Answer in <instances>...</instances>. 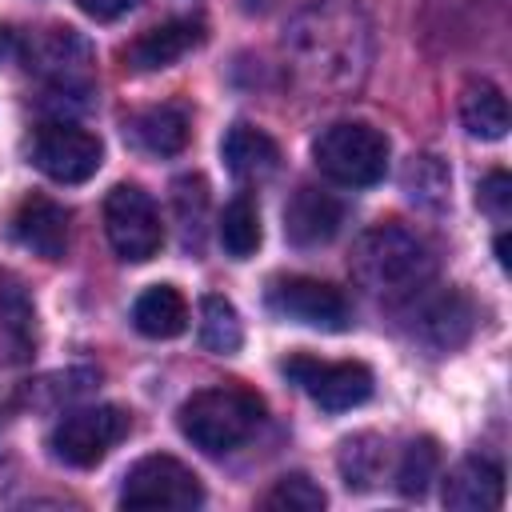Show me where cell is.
I'll return each mask as SVG.
<instances>
[{
  "instance_id": "cell-1",
  "label": "cell",
  "mask_w": 512,
  "mask_h": 512,
  "mask_svg": "<svg viewBox=\"0 0 512 512\" xmlns=\"http://www.w3.org/2000/svg\"><path fill=\"white\" fill-rule=\"evenodd\" d=\"M288 72L304 92H352L372 60L368 16L352 0H316L284 28Z\"/></svg>"
},
{
  "instance_id": "cell-2",
  "label": "cell",
  "mask_w": 512,
  "mask_h": 512,
  "mask_svg": "<svg viewBox=\"0 0 512 512\" xmlns=\"http://www.w3.org/2000/svg\"><path fill=\"white\" fill-rule=\"evenodd\" d=\"M352 276L384 304H404L436 276V256L412 228L388 220L372 224L352 248Z\"/></svg>"
},
{
  "instance_id": "cell-3",
  "label": "cell",
  "mask_w": 512,
  "mask_h": 512,
  "mask_svg": "<svg viewBox=\"0 0 512 512\" xmlns=\"http://www.w3.org/2000/svg\"><path fill=\"white\" fill-rule=\"evenodd\" d=\"M264 420V404L256 392L240 388V384H216V388H200L192 392L180 412L176 424L184 432V440L208 456H224L232 448H240L256 424Z\"/></svg>"
},
{
  "instance_id": "cell-4",
  "label": "cell",
  "mask_w": 512,
  "mask_h": 512,
  "mask_svg": "<svg viewBox=\"0 0 512 512\" xmlns=\"http://www.w3.org/2000/svg\"><path fill=\"white\" fill-rule=\"evenodd\" d=\"M388 136L364 120H340V124H328L316 144H312V156H316V168L332 180V184H344V188H368V184H380L384 172H388Z\"/></svg>"
},
{
  "instance_id": "cell-5",
  "label": "cell",
  "mask_w": 512,
  "mask_h": 512,
  "mask_svg": "<svg viewBox=\"0 0 512 512\" xmlns=\"http://www.w3.org/2000/svg\"><path fill=\"white\" fill-rule=\"evenodd\" d=\"M128 428H132V416L124 408H116V404H88V408L64 412L52 424L48 448L68 468H92L128 436Z\"/></svg>"
},
{
  "instance_id": "cell-6",
  "label": "cell",
  "mask_w": 512,
  "mask_h": 512,
  "mask_svg": "<svg viewBox=\"0 0 512 512\" xmlns=\"http://www.w3.org/2000/svg\"><path fill=\"white\" fill-rule=\"evenodd\" d=\"M104 232L120 260L144 264L164 244V224L152 204V196L140 184H116L104 196Z\"/></svg>"
},
{
  "instance_id": "cell-7",
  "label": "cell",
  "mask_w": 512,
  "mask_h": 512,
  "mask_svg": "<svg viewBox=\"0 0 512 512\" xmlns=\"http://www.w3.org/2000/svg\"><path fill=\"white\" fill-rule=\"evenodd\" d=\"M204 504L200 476L176 456L152 452L124 472L120 508H196Z\"/></svg>"
},
{
  "instance_id": "cell-8",
  "label": "cell",
  "mask_w": 512,
  "mask_h": 512,
  "mask_svg": "<svg viewBox=\"0 0 512 512\" xmlns=\"http://www.w3.org/2000/svg\"><path fill=\"white\" fill-rule=\"evenodd\" d=\"M284 376L308 396L316 400L324 412H348L356 404H364L372 396V372L356 360H316V356H288L284 360Z\"/></svg>"
},
{
  "instance_id": "cell-9",
  "label": "cell",
  "mask_w": 512,
  "mask_h": 512,
  "mask_svg": "<svg viewBox=\"0 0 512 512\" xmlns=\"http://www.w3.org/2000/svg\"><path fill=\"white\" fill-rule=\"evenodd\" d=\"M268 308L280 320L320 328V332H344L352 320L344 292L316 276H276L268 284Z\"/></svg>"
},
{
  "instance_id": "cell-10",
  "label": "cell",
  "mask_w": 512,
  "mask_h": 512,
  "mask_svg": "<svg viewBox=\"0 0 512 512\" xmlns=\"http://www.w3.org/2000/svg\"><path fill=\"white\" fill-rule=\"evenodd\" d=\"M32 164L56 184H84L104 164V144L80 124H44L32 140Z\"/></svg>"
},
{
  "instance_id": "cell-11",
  "label": "cell",
  "mask_w": 512,
  "mask_h": 512,
  "mask_svg": "<svg viewBox=\"0 0 512 512\" xmlns=\"http://www.w3.org/2000/svg\"><path fill=\"white\" fill-rule=\"evenodd\" d=\"M428 288H420L400 308L412 312V336L420 344H428L432 352H452L472 336V324H476L472 300L456 288H440V292H428Z\"/></svg>"
},
{
  "instance_id": "cell-12",
  "label": "cell",
  "mask_w": 512,
  "mask_h": 512,
  "mask_svg": "<svg viewBox=\"0 0 512 512\" xmlns=\"http://www.w3.org/2000/svg\"><path fill=\"white\" fill-rule=\"evenodd\" d=\"M28 60V72L52 80L56 88H84L92 72V44L76 28H44L20 40L16 48Z\"/></svg>"
},
{
  "instance_id": "cell-13",
  "label": "cell",
  "mask_w": 512,
  "mask_h": 512,
  "mask_svg": "<svg viewBox=\"0 0 512 512\" xmlns=\"http://www.w3.org/2000/svg\"><path fill=\"white\" fill-rule=\"evenodd\" d=\"M340 220H344V208L332 192L324 188H296L292 200L284 204V236L296 244V248H320L328 244L336 232H340Z\"/></svg>"
},
{
  "instance_id": "cell-14",
  "label": "cell",
  "mask_w": 512,
  "mask_h": 512,
  "mask_svg": "<svg viewBox=\"0 0 512 512\" xmlns=\"http://www.w3.org/2000/svg\"><path fill=\"white\" fill-rule=\"evenodd\" d=\"M12 240L44 260H60L68 248V212L56 200L32 192L12 212Z\"/></svg>"
},
{
  "instance_id": "cell-15",
  "label": "cell",
  "mask_w": 512,
  "mask_h": 512,
  "mask_svg": "<svg viewBox=\"0 0 512 512\" xmlns=\"http://www.w3.org/2000/svg\"><path fill=\"white\" fill-rule=\"evenodd\" d=\"M36 352V308L28 288L0 268V368L28 364Z\"/></svg>"
},
{
  "instance_id": "cell-16",
  "label": "cell",
  "mask_w": 512,
  "mask_h": 512,
  "mask_svg": "<svg viewBox=\"0 0 512 512\" xmlns=\"http://www.w3.org/2000/svg\"><path fill=\"white\" fill-rule=\"evenodd\" d=\"M204 40L200 20H168L156 24L148 32H140L128 48H124V64L136 72H156V68H172L184 52H192Z\"/></svg>"
},
{
  "instance_id": "cell-17",
  "label": "cell",
  "mask_w": 512,
  "mask_h": 512,
  "mask_svg": "<svg viewBox=\"0 0 512 512\" xmlns=\"http://www.w3.org/2000/svg\"><path fill=\"white\" fill-rule=\"evenodd\" d=\"M500 500H504V472H500V464H492L484 456L460 460L444 480V508L492 512V508H500Z\"/></svg>"
},
{
  "instance_id": "cell-18",
  "label": "cell",
  "mask_w": 512,
  "mask_h": 512,
  "mask_svg": "<svg viewBox=\"0 0 512 512\" xmlns=\"http://www.w3.org/2000/svg\"><path fill=\"white\" fill-rule=\"evenodd\" d=\"M220 156L236 180H264L280 168V148L256 124H232L220 140Z\"/></svg>"
},
{
  "instance_id": "cell-19",
  "label": "cell",
  "mask_w": 512,
  "mask_h": 512,
  "mask_svg": "<svg viewBox=\"0 0 512 512\" xmlns=\"http://www.w3.org/2000/svg\"><path fill=\"white\" fill-rule=\"evenodd\" d=\"M124 132L148 156H176L188 144V112L180 104H156V108L136 112L124 124Z\"/></svg>"
},
{
  "instance_id": "cell-20",
  "label": "cell",
  "mask_w": 512,
  "mask_h": 512,
  "mask_svg": "<svg viewBox=\"0 0 512 512\" xmlns=\"http://www.w3.org/2000/svg\"><path fill=\"white\" fill-rule=\"evenodd\" d=\"M132 324L148 340H172L188 328V304L172 284H152L132 304Z\"/></svg>"
},
{
  "instance_id": "cell-21",
  "label": "cell",
  "mask_w": 512,
  "mask_h": 512,
  "mask_svg": "<svg viewBox=\"0 0 512 512\" xmlns=\"http://www.w3.org/2000/svg\"><path fill=\"white\" fill-rule=\"evenodd\" d=\"M460 124L476 140H504L508 136V100L496 84L472 80L460 92Z\"/></svg>"
},
{
  "instance_id": "cell-22",
  "label": "cell",
  "mask_w": 512,
  "mask_h": 512,
  "mask_svg": "<svg viewBox=\"0 0 512 512\" xmlns=\"http://www.w3.org/2000/svg\"><path fill=\"white\" fill-rule=\"evenodd\" d=\"M384 460H388V444L372 432H360V436H348L340 444L336 468H340V476L352 492H368L384 476Z\"/></svg>"
},
{
  "instance_id": "cell-23",
  "label": "cell",
  "mask_w": 512,
  "mask_h": 512,
  "mask_svg": "<svg viewBox=\"0 0 512 512\" xmlns=\"http://www.w3.org/2000/svg\"><path fill=\"white\" fill-rule=\"evenodd\" d=\"M200 344L208 352H220V356L240 352L244 324H240V312L232 308V300H224V296H204L200 300Z\"/></svg>"
},
{
  "instance_id": "cell-24",
  "label": "cell",
  "mask_w": 512,
  "mask_h": 512,
  "mask_svg": "<svg viewBox=\"0 0 512 512\" xmlns=\"http://www.w3.org/2000/svg\"><path fill=\"white\" fill-rule=\"evenodd\" d=\"M220 244L232 260H248L260 248V212L252 196H236L220 216Z\"/></svg>"
},
{
  "instance_id": "cell-25",
  "label": "cell",
  "mask_w": 512,
  "mask_h": 512,
  "mask_svg": "<svg viewBox=\"0 0 512 512\" xmlns=\"http://www.w3.org/2000/svg\"><path fill=\"white\" fill-rule=\"evenodd\" d=\"M436 468H440V448H436V440H428V436H420V440H412L408 448H404V456H400V464H396V488H400V496H424L428 492V484L436 480Z\"/></svg>"
},
{
  "instance_id": "cell-26",
  "label": "cell",
  "mask_w": 512,
  "mask_h": 512,
  "mask_svg": "<svg viewBox=\"0 0 512 512\" xmlns=\"http://www.w3.org/2000/svg\"><path fill=\"white\" fill-rule=\"evenodd\" d=\"M448 172L436 156H412L404 168V192L424 204V208H444L448 204Z\"/></svg>"
},
{
  "instance_id": "cell-27",
  "label": "cell",
  "mask_w": 512,
  "mask_h": 512,
  "mask_svg": "<svg viewBox=\"0 0 512 512\" xmlns=\"http://www.w3.org/2000/svg\"><path fill=\"white\" fill-rule=\"evenodd\" d=\"M324 488L316 480H308L304 472H288L272 484V492L264 496V508H276V512H320L324 508Z\"/></svg>"
},
{
  "instance_id": "cell-28",
  "label": "cell",
  "mask_w": 512,
  "mask_h": 512,
  "mask_svg": "<svg viewBox=\"0 0 512 512\" xmlns=\"http://www.w3.org/2000/svg\"><path fill=\"white\" fill-rule=\"evenodd\" d=\"M172 204L180 216V232L188 248H200V224H204V208H208V184L200 176H180L172 184Z\"/></svg>"
},
{
  "instance_id": "cell-29",
  "label": "cell",
  "mask_w": 512,
  "mask_h": 512,
  "mask_svg": "<svg viewBox=\"0 0 512 512\" xmlns=\"http://www.w3.org/2000/svg\"><path fill=\"white\" fill-rule=\"evenodd\" d=\"M480 212H488L496 224H504L512 216V180L508 172H488L484 184H480V196H476Z\"/></svg>"
},
{
  "instance_id": "cell-30",
  "label": "cell",
  "mask_w": 512,
  "mask_h": 512,
  "mask_svg": "<svg viewBox=\"0 0 512 512\" xmlns=\"http://www.w3.org/2000/svg\"><path fill=\"white\" fill-rule=\"evenodd\" d=\"M136 4H140V0H76V8L88 12L92 20H120V16H128Z\"/></svg>"
},
{
  "instance_id": "cell-31",
  "label": "cell",
  "mask_w": 512,
  "mask_h": 512,
  "mask_svg": "<svg viewBox=\"0 0 512 512\" xmlns=\"http://www.w3.org/2000/svg\"><path fill=\"white\" fill-rule=\"evenodd\" d=\"M496 256H500V268L508 272V236H504V232L496 236Z\"/></svg>"
}]
</instances>
